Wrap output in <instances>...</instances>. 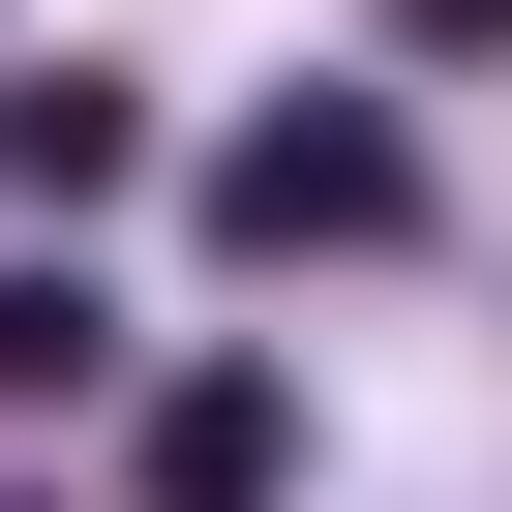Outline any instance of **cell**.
Listing matches in <instances>:
<instances>
[{"label":"cell","instance_id":"cell-4","mask_svg":"<svg viewBox=\"0 0 512 512\" xmlns=\"http://www.w3.org/2000/svg\"><path fill=\"white\" fill-rule=\"evenodd\" d=\"M91 362H121V302H91V272H0V422H61Z\"/></svg>","mask_w":512,"mask_h":512},{"label":"cell","instance_id":"cell-3","mask_svg":"<svg viewBox=\"0 0 512 512\" xmlns=\"http://www.w3.org/2000/svg\"><path fill=\"white\" fill-rule=\"evenodd\" d=\"M121 151H151V121H121L91 61H31V91H0V211H61V241H91V211H121Z\"/></svg>","mask_w":512,"mask_h":512},{"label":"cell","instance_id":"cell-5","mask_svg":"<svg viewBox=\"0 0 512 512\" xmlns=\"http://www.w3.org/2000/svg\"><path fill=\"white\" fill-rule=\"evenodd\" d=\"M392 31H422V61H512V0H392Z\"/></svg>","mask_w":512,"mask_h":512},{"label":"cell","instance_id":"cell-2","mask_svg":"<svg viewBox=\"0 0 512 512\" xmlns=\"http://www.w3.org/2000/svg\"><path fill=\"white\" fill-rule=\"evenodd\" d=\"M272 482H302V392L272 362H181L151 392V512H272Z\"/></svg>","mask_w":512,"mask_h":512},{"label":"cell","instance_id":"cell-1","mask_svg":"<svg viewBox=\"0 0 512 512\" xmlns=\"http://www.w3.org/2000/svg\"><path fill=\"white\" fill-rule=\"evenodd\" d=\"M211 241H241V272H362V241H422V121H392V91H272V121L211 151Z\"/></svg>","mask_w":512,"mask_h":512}]
</instances>
